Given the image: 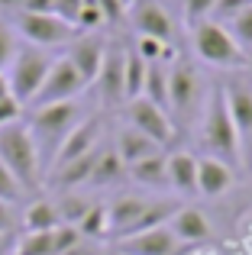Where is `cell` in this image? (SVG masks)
Wrapping results in <instances>:
<instances>
[{
	"label": "cell",
	"mask_w": 252,
	"mask_h": 255,
	"mask_svg": "<svg viewBox=\"0 0 252 255\" xmlns=\"http://www.w3.org/2000/svg\"><path fill=\"white\" fill-rule=\"evenodd\" d=\"M19 32H23L32 45H39V49H52V45L71 42L75 32H78V26L68 23V19H62V16H55V13L23 10L19 13Z\"/></svg>",
	"instance_id": "obj_6"
},
{
	"label": "cell",
	"mask_w": 252,
	"mask_h": 255,
	"mask_svg": "<svg viewBox=\"0 0 252 255\" xmlns=\"http://www.w3.org/2000/svg\"><path fill=\"white\" fill-rule=\"evenodd\" d=\"M129 178L139 181L142 187H165L168 184V155L165 152H158V155H149L142 158V162L129 165Z\"/></svg>",
	"instance_id": "obj_21"
},
{
	"label": "cell",
	"mask_w": 252,
	"mask_h": 255,
	"mask_svg": "<svg viewBox=\"0 0 252 255\" xmlns=\"http://www.w3.org/2000/svg\"><path fill=\"white\" fill-rule=\"evenodd\" d=\"M201 145L210 158H220L227 162L230 168L240 165V155H243V145H240V129H236L233 117H230V104H227V94L223 87H214L207 100V117L201 123Z\"/></svg>",
	"instance_id": "obj_1"
},
{
	"label": "cell",
	"mask_w": 252,
	"mask_h": 255,
	"mask_svg": "<svg viewBox=\"0 0 252 255\" xmlns=\"http://www.w3.org/2000/svg\"><path fill=\"white\" fill-rule=\"evenodd\" d=\"M233 168H230L227 162H220V158H197V194H204V197H220V194H227L230 187H233Z\"/></svg>",
	"instance_id": "obj_16"
},
{
	"label": "cell",
	"mask_w": 252,
	"mask_h": 255,
	"mask_svg": "<svg viewBox=\"0 0 252 255\" xmlns=\"http://www.w3.org/2000/svg\"><path fill=\"white\" fill-rule=\"evenodd\" d=\"M145 207H149V200H142V197H120V200H114V204L107 207V213H110V233H114L117 239H123L126 233L136 226V220L142 217Z\"/></svg>",
	"instance_id": "obj_20"
},
{
	"label": "cell",
	"mask_w": 252,
	"mask_h": 255,
	"mask_svg": "<svg viewBox=\"0 0 252 255\" xmlns=\"http://www.w3.org/2000/svg\"><path fill=\"white\" fill-rule=\"evenodd\" d=\"M97 6L104 13V23H120L129 10V0H97Z\"/></svg>",
	"instance_id": "obj_38"
},
{
	"label": "cell",
	"mask_w": 252,
	"mask_h": 255,
	"mask_svg": "<svg viewBox=\"0 0 252 255\" xmlns=\"http://www.w3.org/2000/svg\"><path fill=\"white\" fill-rule=\"evenodd\" d=\"M142 97H149L152 104H158V107H165V110H168V68H165L162 62L149 65V71H145Z\"/></svg>",
	"instance_id": "obj_25"
},
{
	"label": "cell",
	"mask_w": 252,
	"mask_h": 255,
	"mask_svg": "<svg viewBox=\"0 0 252 255\" xmlns=\"http://www.w3.org/2000/svg\"><path fill=\"white\" fill-rule=\"evenodd\" d=\"M201 100H204V81L197 65L188 58H178L168 68V107L181 120H194L201 110Z\"/></svg>",
	"instance_id": "obj_5"
},
{
	"label": "cell",
	"mask_w": 252,
	"mask_h": 255,
	"mask_svg": "<svg viewBox=\"0 0 252 255\" xmlns=\"http://www.w3.org/2000/svg\"><path fill=\"white\" fill-rule=\"evenodd\" d=\"M214 3L217 0H184V16H188L191 26L204 23V19L214 16Z\"/></svg>",
	"instance_id": "obj_34"
},
{
	"label": "cell",
	"mask_w": 252,
	"mask_h": 255,
	"mask_svg": "<svg viewBox=\"0 0 252 255\" xmlns=\"http://www.w3.org/2000/svg\"><path fill=\"white\" fill-rule=\"evenodd\" d=\"M126 120H129L132 129L145 132V136H149L152 142H158L162 149L171 145V139H175V126H171V120H168V110L152 104L149 97L126 100Z\"/></svg>",
	"instance_id": "obj_7"
},
{
	"label": "cell",
	"mask_w": 252,
	"mask_h": 255,
	"mask_svg": "<svg viewBox=\"0 0 252 255\" xmlns=\"http://www.w3.org/2000/svg\"><path fill=\"white\" fill-rule=\"evenodd\" d=\"M178 236L171 233V226H155V230L136 233V236H123L117 243L120 255H175Z\"/></svg>",
	"instance_id": "obj_11"
},
{
	"label": "cell",
	"mask_w": 252,
	"mask_h": 255,
	"mask_svg": "<svg viewBox=\"0 0 252 255\" xmlns=\"http://www.w3.org/2000/svg\"><path fill=\"white\" fill-rule=\"evenodd\" d=\"M19 110H23V104H19L16 97H6V100H0V126H6V123H16V120H19Z\"/></svg>",
	"instance_id": "obj_39"
},
{
	"label": "cell",
	"mask_w": 252,
	"mask_h": 255,
	"mask_svg": "<svg viewBox=\"0 0 252 255\" xmlns=\"http://www.w3.org/2000/svg\"><path fill=\"white\" fill-rule=\"evenodd\" d=\"M19 197H23V184H19V178L0 162V200H3V204H16Z\"/></svg>",
	"instance_id": "obj_32"
},
{
	"label": "cell",
	"mask_w": 252,
	"mask_h": 255,
	"mask_svg": "<svg viewBox=\"0 0 252 255\" xmlns=\"http://www.w3.org/2000/svg\"><path fill=\"white\" fill-rule=\"evenodd\" d=\"M75 26H78V29H101V26H104V13H101V6H97V0H84Z\"/></svg>",
	"instance_id": "obj_35"
},
{
	"label": "cell",
	"mask_w": 252,
	"mask_h": 255,
	"mask_svg": "<svg viewBox=\"0 0 252 255\" xmlns=\"http://www.w3.org/2000/svg\"><path fill=\"white\" fill-rule=\"evenodd\" d=\"M68 255H94V252H91V249H84V239H81V243H78V246H75V249H71Z\"/></svg>",
	"instance_id": "obj_42"
},
{
	"label": "cell",
	"mask_w": 252,
	"mask_h": 255,
	"mask_svg": "<svg viewBox=\"0 0 252 255\" xmlns=\"http://www.w3.org/2000/svg\"><path fill=\"white\" fill-rule=\"evenodd\" d=\"M13 226H16V220H13L10 204H3V200H0V236H3V233H10Z\"/></svg>",
	"instance_id": "obj_40"
},
{
	"label": "cell",
	"mask_w": 252,
	"mask_h": 255,
	"mask_svg": "<svg viewBox=\"0 0 252 255\" xmlns=\"http://www.w3.org/2000/svg\"><path fill=\"white\" fill-rule=\"evenodd\" d=\"M97 132H101V120L97 117H88V120H78V126L68 132V136L58 142V152H55V168L75 162V158L88 155V152L97 149Z\"/></svg>",
	"instance_id": "obj_12"
},
{
	"label": "cell",
	"mask_w": 252,
	"mask_h": 255,
	"mask_svg": "<svg viewBox=\"0 0 252 255\" xmlns=\"http://www.w3.org/2000/svg\"><path fill=\"white\" fill-rule=\"evenodd\" d=\"M94 162H97V149L88 152V155L75 158V162L55 168V184L58 187H75V184H88L91 181V171H94Z\"/></svg>",
	"instance_id": "obj_24"
},
{
	"label": "cell",
	"mask_w": 252,
	"mask_h": 255,
	"mask_svg": "<svg viewBox=\"0 0 252 255\" xmlns=\"http://www.w3.org/2000/svg\"><path fill=\"white\" fill-rule=\"evenodd\" d=\"M75 126H78V104L75 100H62V104L36 107L29 129L45 136V139H65Z\"/></svg>",
	"instance_id": "obj_9"
},
{
	"label": "cell",
	"mask_w": 252,
	"mask_h": 255,
	"mask_svg": "<svg viewBox=\"0 0 252 255\" xmlns=\"http://www.w3.org/2000/svg\"><path fill=\"white\" fill-rule=\"evenodd\" d=\"M78 230H81L84 239H101L104 233H110V213H107V207H104V204H94L88 210V217L78 223Z\"/></svg>",
	"instance_id": "obj_29"
},
{
	"label": "cell",
	"mask_w": 252,
	"mask_h": 255,
	"mask_svg": "<svg viewBox=\"0 0 252 255\" xmlns=\"http://www.w3.org/2000/svg\"><path fill=\"white\" fill-rule=\"evenodd\" d=\"M6 97H13V94H10V81H6L3 71H0V100H6Z\"/></svg>",
	"instance_id": "obj_41"
},
{
	"label": "cell",
	"mask_w": 252,
	"mask_h": 255,
	"mask_svg": "<svg viewBox=\"0 0 252 255\" xmlns=\"http://www.w3.org/2000/svg\"><path fill=\"white\" fill-rule=\"evenodd\" d=\"M84 87H88V81H84L81 71H78L75 65L68 62V55H65V58H58V62L52 65L45 84L39 87V94L32 97V110H36V107H49V104H62V100H75Z\"/></svg>",
	"instance_id": "obj_8"
},
{
	"label": "cell",
	"mask_w": 252,
	"mask_h": 255,
	"mask_svg": "<svg viewBox=\"0 0 252 255\" xmlns=\"http://www.w3.org/2000/svg\"><path fill=\"white\" fill-rule=\"evenodd\" d=\"M91 207H94V204H88V200H81V197H65V200H62V207H58V213H62V223L78 226L84 217H88Z\"/></svg>",
	"instance_id": "obj_33"
},
{
	"label": "cell",
	"mask_w": 252,
	"mask_h": 255,
	"mask_svg": "<svg viewBox=\"0 0 252 255\" xmlns=\"http://www.w3.org/2000/svg\"><path fill=\"white\" fill-rule=\"evenodd\" d=\"M168 184L184 197L197 194V158L191 152H171L168 155Z\"/></svg>",
	"instance_id": "obj_18"
},
{
	"label": "cell",
	"mask_w": 252,
	"mask_h": 255,
	"mask_svg": "<svg viewBox=\"0 0 252 255\" xmlns=\"http://www.w3.org/2000/svg\"><path fill=\"white\" fill-rule=\"evenodd\" d=\"M84 0H23V10L32 13H55V16L78 23V13H81Z\"/></svg>",
	"instance_id": "obj_26"
},
{
	"label": "cell",
	"mask_w": 252,
	"mask_h": 255,
	"mask_svg": "<svg viewBox=\"0 0 252 255\" xmlns=\"http://www.w3.org/2000/svg\"><path fill=\"white\" fill-rule=\"evenodd\" d=\"M52 233H29L16 255H55V236H52Z\"/></svg>",
	"instance_id": "obj_30"
},
{
	"label": "cell",
	"mask_w": 252,
	"mask_h": 255,
	"mask_svg": "<svg viewBox=\"0 0 252 255\" xmlns=\"http://www.w3.org/2000/svg\"><path fill=\"white\" fill-rule=\"evenodd\" d=\"M220 87H223V94H227L230 117H233L240 136L243 132H252V78L236 75V78H230V81L220 84Z\"/></svg>",
	"instance_id": "obj_14"
},
{
	"label": "cell",
	"mask_w": 252,
	"mask_h": 255,
	"mask_svg": "<svg viewBox=\"0 0 252 255\" xmlns=\"http://www.w3.org/2000/svg\"><path fill=\"white\" fill-rule=\"evenodd\" d=\"M249 3H252V0H217V3H214V19H217V23H227V19L233 23Z\"/></svg>",
	"instance_id": "obj_36"
},
{
	"label": "cell",
	"mask_w": 252,
	"mask_h": 255,
	"mask_svg": "<svg viewBox=\"0 0 252 255\" xmlns=\"http://www.w3.org/2000/svg\"><path fill=\"white\" fill-rule=\"evenodd\" d=\"M171 233L178 236V243H204L210 236V223L204 220L201 210L194 207H181V210L171 217Z\"/></svg>",
	"instance_id": "obj_19"
},
{
	"label": "cell",
	"mask_w": 252,
	"mask_h": 255,
	"mask_svg": "<svg viewBox=\"0 0 252 255\" xmlns=\"http://www.w3.org/2000/svg\"><path fill=\"white\" fill-rule=\"evenodd\" d=\"M0 162L19 178L23 187H39V149L29 126L6 123L0 126Z\"/></svg>",
	"instance_id": "obj_3"
},
{
	"label": "cell",
	"mask_w": 252,
	"mask_h": 255,
	"mask_svg": "<svg viewBox=\"0 0 252 255\" xmlns=\"http://www.w3.org/2000/svg\"><path fill=\"white\" fill-rule=\"evenodd\" d=\"M101 94L110 107L123 104L126 100V49L120 42L107 45V55H104V68H101Z\"/></svg>",
	"instance_id": "obj_13"
},
{
	"label": "cell",
	"mask_w": 252,
	"mask_h": 255,
	"mask_svg": "<svg viewBox=\"0 0 252 255\" xmlns=\"http://www.w3.org/2000/svg\"><path fill=\"white\" fill-rule=\"evenodd\" d=\"M230 32H233V39L240 42V49L246 52V55H252V3L233 19V29Z\"/></svg>",
	"instance_id": "obj_31"
},
{
	"label": "cell",
	"mask_w": 252,
	"mask_h": 255,
	"mask_svg": "<svg viewBox=\"0 0 252 255\" xmlns=\"http://www.w3.org/2000/svg\"><path fill=\"white\" fill-rule=\"evenodd\" d=\"M136 52L145 65H155V62H168L175 52H171V42H162V39H152V36H139L136 39Z\"/></svg>",
	"instance_id": "obj_28"
},
{
	"label": "cell",
	"mask_w": 252,
	"mask_h": 255,
	"mask_svg": "<svg viewBox=\"0 0 252 255\" xmlns=\"http://www.w3.org/2000/svg\"><path fill=\"white\" fill-rule=\"evenodd\" d=\"M123 174H126V165H123V158L117 155V149H104V152H97V162H94V171H91L88 184L91 187H110V184H117Z\"/></svg>",
	"instance_id": "obj_22"
},
{
	"label": "cell",
	"mask_w": 252,
	"mask_h": 255,
	"mask_svg": "<svg viewBox=\"0 0 252 255\" xmlns=\"http://www.w3.org/2000/svg\"><path fill=\"white\" fill-rule=\"evenodd\" d=\"M145 71L149 65L136 55V52H126V100L132 97H142V87H145Z\"/></svg>",
	"instance_id": "obj_27"
},
{
	"label": "cell",
	"mask_w": 252,
	"mask_h": 255,
	"mask_svg": "<svg viewBox=\"0 0 252 255\" xmlns=\"http://www.w3.org/2000/svg\"><path fill=\"white\" fill-rule=\"evenodd\" d=\"M104 55H107V45H104V39H97V36L75 39L71 49H68V62L81 71V78L88 84L97 81V75H101V68H104Z\"/></svg>",
	"instance_id": "obj_15"
},
{
	"label": "cell",
	"mask_w": 252,
	"mask_h": 255,
	"mask_svg": "<svg viewBox=\"0 0 252 255\" xmlns=\"http://www.w3.org/2000/svg\"><path fill=\"white\" fill-rule=\"evenodd\" d=\"M129 19L139 29V36H152V39H162V42L175 39L171 16L165 13V6L158 0H129Z\"/></svg>",
	"instance_id": "obj_10"
},
{
	"label": "cell",
	"mask_w": 252,
	"mask_h": 255,
	"mask_svg": "<svg viewBox=\"0 0 252 255\" xmlns=\"http://www.w3.org/2000/svg\"><path fill=\"white\" fill-rule=\"evenodd\" d=\"M52 58L45 49H39V45H29V49L16 52L13 55V65H10V94L19 100V104H32V97L39 94V87L45 84V78H49L52 71Z\"/></svg>",
	"instance_id": "obj_4"
},
{
	"label": "cell",
	"mask_w": 252,
	"mask_h": 255,
	"mask_svg": "<svg viewBox=\"0 0 252 255\" xmlns=\"http://www.w3.org/2000/svg\"><path fill=\"white\" fill-rule=\"evenodd\" d=\"M26 233H52L62 226V213H58L55 204H49V200H32L29 207H26V220H23Z\"/></svg>",
	"instance_id": "obj_23"
},
{
	"label": "cell",
	"mask_w": 252,
	"mask_h": 255,
	"mask_svg": "<svg viewBox=\"0 0 252 255\" xmlns=\"http://www.w3.org/2000/svg\"><path fill=\"white\" fill-rule=\"evenodd\" d=\"M158 152H162V145L152 142L145 132L132 129V126H123L120 136H117V155L123 158L126 168L136 165V162H142V158H149V155H158Z\"/></svg>",
	"instance_id": "obj_17"
},
{
	"label": "cell",
	"mask_w": 252,
	"mask_h": 255,
	"mask_svg": "<svg viewBox=\"0 0 252 255\" xmlns=\"http://www.w3.org/2000/svg\"><path fill=\"white\" fill-rule=\"evenodd\" d=\"M13 55H16V42H13V29L0 19V71L6 65H13Z\"/></svg>",
	"instance_id": "obj_37"
},
{
	"label": "cell",
	"mask_w": 252,
	"mask_h": 255,
	"mask_svg": "<svg viewBox=\"0 0 252 255\" xmlns=\"http://www.w3.org/2000/svg\"><path fill=\"white\" fill-rule=\"evenodd\" d=\"M191 42H194L197 58H204L207 65L230 68V71H246L249 68V55L240 49L233 32L223 29V23H217V19H204V23L191 26Z\"/></svg>",
	"instance_id": "obj_2"
}]
</instances>
